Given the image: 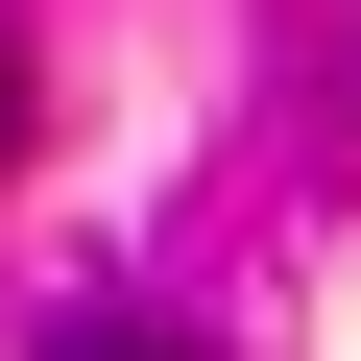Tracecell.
<instances>
[{"instance_id":"1","label":"cell","mask_w":361,"mask_h":361,"mask_svg":"<svg viewBox=\"0 0 361 361\" xmlns=\"http://www.w3.org/2000/svg\"><path fill=\"white\" fill-rule=\"evenodd\" d=\"M49 361H193V337H145V313H97V337H49Z\"/></svg>"},{"instance_id":"2","label":"cell","mask_w":361,"mask_h":361,"mask_svg":"<svg viewBox=\"0 0 361 361\" xmlns=\"http://www.w3.org/2000/svg\"><path fill=\"white\" fill-rule=\"evenodd\" d=\"M0 145H25V49H0Z\"/></svg>"}]
</instances>
